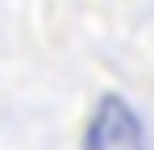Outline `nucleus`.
I'll return each mask as SVG.
<instances>
[{"label":"nucleus","instance_id":"f257e3e1","mask_svg":"<svg viewBox=\"0 0 154 150\" xmlns=\"http://www.w3.org/2000/svg\"><path fill=\"white\" fill-rule=\"evenodd\" d=\"M79 150H150V133L142 113L129 104L121 92H100L83 133H79Z\"/></svg>","mask_w":154,"mask_h":150}]
</instances>
